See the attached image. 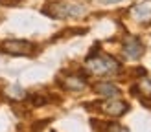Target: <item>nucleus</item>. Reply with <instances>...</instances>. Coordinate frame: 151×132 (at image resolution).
<instances>
[{
  "label": "nucleus",
  "mask_w": 151,
  "mask_h": 132,
  "mask_svg": "<svg viewBox=\"0 0 151 132\" xmlns=\"http://www.w3.org/2000/svg\"><path fill=\"white\" fill-rule=\"evenodd\" d=\"M131 13H133V17L137 18L138 22H142V24L151 22V9L147 6H144V4H142V6H134Z\"/></svg>",
  "instance_id": "nucleus-9"
},
{
  "label": "nucleus",
  "mask_w": 151,
  "mask_h": 132,
  "mask_svg": "<svg viewBox=\"0 0 151 132\" xmlns=\"http://www.w3.org/2000/svg\"><path fill=\"white\" fill-rule=\"evenodd\" d=\"M32 103L35 106H41V105H46L48 99H44V95H32Z\"/></svg>",
  "instance_id": "nucleus-10"
},
{
  "label": "nucleus",
  "mask_w": 151,
  "mask_h": 132,
  "mask_svg": "<svg viewBox=\"0 0 151 132\" xmlns=\"http://www.w3.org/2000/svg\"><path fill=\"white\" fill-rule=\"evenodd\" d=\"M61 86L68 92H81L87 88V77L79 73H68L61 79Z\"/></svg>",
  "instance_id": "nucleus-7"
},
{
  "label": "nucleus",
  "mask_w": 151,
  "mask_h": 132,
  "mask_svg": "<svg viewBox=\"0 0 151 132\" xmlns=\"http://www.w3.org/2000/svg\"><path fill=\"white\" fill-rule=\"evenodd\" d=\"M131 94L137 95L146 106H151V81L146 75H142V79L134 83V86L131 88Z\"/></svg>",
  "instance_id": "nucleus-6"
},
{
  "label": "nucleus",
  "mask_w": 151,
  "mask_h": 132,
  "mask_svg": "<svg viewBox=\"0 0 151 132\" xmlns=\"http://www.w3.org/2000/svg\"><path fill=\"white\" fill-rule=\"evenodd\" d=\"M122 53L125 59L129 61H138L144 55V44L140 42V39L137 37H125L124 44H122Z\"/></svg>",
  "instance_id": "nucleus-5"
},
{
  "label": "nucleus",
  "mask_w": 151,
  "mask_h": 132,
  "mask_svg": "<svg viewBox=\"0 0 151 132\" xmlns=\"http://www.w3.org/2000/svg\"><path fill=\"white\" fill-rule=\"evenodd\" d=\"M44 13L52 18H79L87 13V7L74 2H52L44 7Z\"/></svg>",
  "instance_id": "nucleus-2"
},
{
  "label": "nucleus",
  "mask_w": 151,
  "mask_h": 132,
  "mask_svg": "<svg viewBox=\"0 0 151 132\" xmlns=\"http://www.w3.org/2000/svg\"><path fill=\"white\" fill-rule=\"evenodd\" d=\"M98 108H100V112L107 114L111 117H120L129 110V105H127L125 101L118 99V97H107L105 101L98 103Z\"/></svg>",
  "instance_id": "nucleus-4"
},
{
  "label": "nucleus",
  "mask_w": 151,
  "mask_h": 132,
  "mask_svg": "<svg viewBox=\"0 0 151 132\" xmlns=\"http://www.w3.org/2000/svg\"><path fill=\"white\" fill-rule=\"evenodd\" d=\"M85 70L90 75H116L122 70V64H120L114 57L111 55H88L85 61Z\"/></svg>",
  "instance_id": "nucleus-1"
},
{
  "label": "nucleus",
  "mask_w": 151,
  "mask_h": 132,
  "mask_svg": "<svg viewBox=\"0 0 151 132\" xmlns=\"http://www.w3.org/2000/svg\"><path fill=\"white\" fill-rule=\"evenodd\" d=\"M94 92L101 97H120L122 90L111 81H101V83H96L94 84Z\"/></svg>",
  "instance_id": "nucleus-8"
},
{
  "label": "nucleus",
  "mask_w": 151,
  "mask_h": 132,
  "mask_svg": "<svg viewBox=\"0 0 151 132\" xmlns=\"http://www.w3.org/2000/svg\"><path fill=\"white\" fill-rule=\"evenodd\" d=\"M0 51L6 55H33V51H35V44L33 42H29V40H24V39H7L4 40L2 44H0Z\"/></svg>",
  "instance_id": "nucleus-3"
},
{
  "label": "nucleus",
  "mask_w": 151,
  "mask_h": 132,
  "mask_svg": "<svg viewBox=\"0 0 151 132\" xmlns=\"http://www.w3.org/2000/svg\"><path fill=\"white\" fill-rule=\"evenodd\" d=\"M0 2H4V4H15V2H19V0H0Z\"/></svg>",
  "instance_id": "nucleus-12"
},
{
  "label": "nucleus",
  "mask_w": 151,
  "mask_h": 132,
  "mask_svg": "<svg viewBox=\"0 0 151 132\" xmlns=\"http://www.w3.org/2000/svg\"><path fill=\"white\" fill-rule=\"evenodd\" d=\"M101 4H105V6H109V4H118V2H122V0H100Z\"/></svg>",
  "instance_id": "nucleus-11"
}]
</instances>
